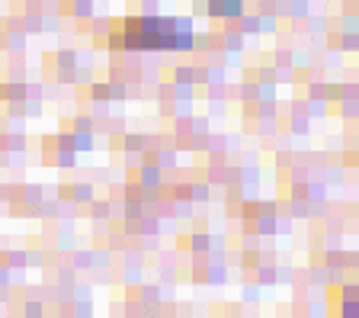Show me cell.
Segmentation results:
<instances>
[{
  "instance_id": "cell-1",
  "label": "cell",
  "mask_w": 359,
  "mask_h": 318,
  "mask_svg": "<svg viewBox=\"0 0 359 318\" xmlns=\"http://www.w3.org/2000/svg\"><path fill=\"white\" fill-rule=\"evenodd\" d=\"M189 42H193L189 20L142 16V20H128V29H126L128 48H187Z\"/></svg>"
},
{
  "instance_id": "cell-2",
  "label": "cell",
  "mask_w": 359,
  "mask_h": 318,
  "mask_svg": "<svg viewBox=\"0 0 359 318\" xmlns=\"http://www.w3.org/2000/svg\"><path fill=\"white\" fill-rule=\"evenodd\" d=\"M202 4H209V10L215 16H231L241 10V0H202Z\"/></svg>"
}]
</instances>
